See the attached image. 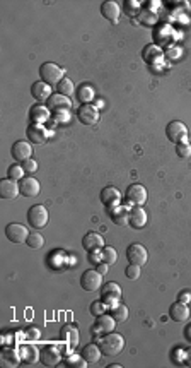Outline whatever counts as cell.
Listing matches in <instances>:
<instances>
[{
    "mask_svg": "<svg viewBox=\"0 0 191 368\" xmlns=\"http://www.w3.org/2000/svg\"><path fill=\"white\" fill-rule=\"evenodd\" d=\"M99 348H101L102 355L116 356L125 350V337L121 334H116V332L104 334L99 339Z\"/></svg>",
    "mask_w": 191,
    "mask_h": 368,
    "instance_id": "6da1fadb",
    "label": "cell"
},
{
    "mask_svg": "<svg viewBox=\"0 0 191 368\" xmlns=\"http://www.w3.org/2000/svg\"><path fill=\"white\" fill-rule=\"evenodd\" d=\"M40 76H41L43 82H46V84H50V86H57L58 82L63 79L65 72H63V68L58 67L57 63L46 62L40 67Z\"/></svg>",
    "mask_w": 191,
    "mask_h": 368,
    "instance_id": "7a4b0ae2",
    "label": "cell"
},
{
    "mask_svg": "<svg viewBox=\"0 0 191 368\" xmlns=\"http://www.w3.org/2000/svg\"><path fill=\"white\" fill-rule=\"evenodd\" d=\"M48 221H50V214L45 205L36 204L28 211V223L34 229H43L48 224Z\"/></svg>",
    "mask_w": 191,
    "mask_h": 368,
    "instance_id": "3957f363",
    "label": "cell"
},
{
    "mask_svg": "<svg viewBox=\"0 0 191 368\" xmlns=\"http://www.w3.org/2000/svg\"><path fill=\"white\" fill-rule=\"evenodd\" d=\"M166 134H168V139L171 142H174V144L186 142V139H188V127H186L183 122L173 120L166 127Z\"/></svg>",
    "mask_w": 191,
    "mask_h": 368,
    "instance_id": "277c9868",
    "label": "cell"
},
{
    "mask_svg": "<svg viewBox=\"0 0 191 368\" xmlns=\"http://www.w3.org/2000/svg\"><path fill=\"white\" fill-rule=\"evenodd\" d=\"M80 286L86 291H97V289L102 288V274L97 272L96 269H87L80 276Z\"/></svg>",
    "mask_w": 191,
    "mask_h": 368,
    "instance_id": "5b68a950",
    "label": "cell"
},
{
    "mask_svg": "<svg viewBox=\"0 0 191 368\" xmlns=\"http://www.w3.org/2000/svg\"><path fill=\"white\" fill-rule=\"evenodd\" d=\"M126 259H128L130 264H135V266H145L147 261H149V254H147V248L140 243H131L128 248H126Z\"/></svg>",
    "mask_w": 191,
    "mask_h": 368,
    "instance_id": "8992f818",
    "label": "cell"
},
{
    "mask_svg": "<svg viewBox=\"0 0 191 368\" xmlns=\"http://www.w3.org/2000/svg\"><path fill=\"white\" fill-rule=\"evenodd\" d=\"M125 197L128 200V204H131L135 208V205H144L147 202V190L144 185L140 183H133V185H128V189H126L125 192Z\"/></svg>",
    "mask_w": 191,
    "mask_h": 368,
    "instance_id": "52a82bcc",
    "label": "cell"
},
{
    "mask_svg": "<svg viewBox=\"0 0 191 368\" xmlns=\"http://www.w3.org/2000/svg\"><path fill=\"white\" fill-rule=\"evenodd\" d=\"M6 237L9 242H12V243H26L29 232L26 226H22V224L11 223V224H7V228H6Z\"/></svg>",
    "mask_w": 191,
    "mask_h": 368,
    "instance_id": "ba28073f",
    "label": "cell"
},
{
    "mask_svg": "<svg viewBox=\"0 0 191 368\" xmlns=\"http://www.w3.org/2000/svg\"><path fill=\"white\" fill-rule=\"evenodd\" d=\"M77 117H79V122L84 125H94L99 122V110L94 105H82L77 111Z\"/></svg>",
    "mask_w": 191,
    "mask_h": 368,
    "instance_id": "9c48e42d",
    "label": "cell"
},
{
    "mask_svg": "<svg viewBox=\"0 0 191 368\" xmlns=\"http://www.w3.org/2000/svg\"><path fill=\"white\" fill-rule=\"evenodd\" d=\"M48 108L55 113H68V110L72 108V101L68 100V96L51 95L50 100H48Z\"/></svg>",
    "mask_w": 191,
    "mask_h": 368,
    "instance_id": "30bf717a",
    "label": "cell"
},
{
    "mask_svg": "<svg viewBox=\"0 0 191 368\" xmlns=\"http://www.w3.org/2000/svg\"><path fill=\"white\" fill-rule=\"evenodd\" d=\"M11 153H12V158H14V159L24 163V161L31 159L33 147H31V144H29V142H26V141H17L16 144L12 146Z\"/></svg>",
    "mask_w": 191,
    "mask_h": 368,
    "instance_id": "8fae6325",
    "label": "cell"
},
{
    "mask_svg": "<svg viewBox=\"0 0 191 368\" xmlns=\"http://www.w3.org/2000/svg\"><path fill=\"white\" fill-rule=\"evenodd\" d=\"M101 294H102V302L111 307L121 298V288L116 283H107L102 286Z\"/></svg>",
    "mask_w": 191,
    "mask_h": 368,
    "instance_id": "7c38bea8",
    "label": "cell"
},
{
    "mask_svg": "<svg viewBox=\"0 0 191 368\" xmlns=\"http://www.w3.org/2000/svg\"><path fill=\"white\" fill-rule=\"evenodd\" d=\"M19 194H21V187L17 185L16 180L6 178L0 181V195H2V199L14 200V199H17Z\"/></svg>",
    "mask_w": 191,
    "mask_h": 368,
    "instance_id": "4fadbf2b",
    "label": "cell"
},
{
    "mask_svg": "<svg viewBox=\"0 0 191 368\" xmlns=\"http://www.w3.org/2000/svg\"><path fill=\"white\" fill-rule=\"evenodd\" d=\"M169 315H171V318H173L174 322L184 324V322L189 320V308H188V305H186V303L178 300L176 303H173V305H171Z\"/></svg>",
    "mask_w": 191,
    "mask_h": 368,
    "instance_id": "5bb4252c",
    "label": "cell"
},
{
    "mask_svg": "<svg viewBox=\"0 0 191 368\" xmlns=\"http://www.w3.org/2000/svg\"><path fill=\"white\" fill-rule=\"evenodd\" d=\"M19 187H21V194L24 195V197H29V199L36 197L41 190L40 181H38L36 178H33V176H26V178H22L21 183H19Z\"/></svg>",
    "mask_w": 191,
    "mask_h": 368,
    "instance_id": "9a60e30c",
    "label": "cell"
},
{
    "mask_svg": "<svg viewBox=\"0 0 191 368\" xmlns=\"http://www.w3.org/2000/svg\"><path fill=\"white\" fill-rule=\"evenodd\" d=\"M60 358H62L60 351H58L55 346L48 344L41 350V363L45 366H50V368L57 366L58 363H60Z\"/></svg>",
    "mask_w": 191,
    "mask_h": 368,
    "instance_id": "2e32d148",
    "label": "cell"
},
{
    "mask_svg": "<svg viewBox=\"0 0 191 368\" xmlns=\"http://www.w3.org/2000/svg\"><path fill=\"white\" fill-rule=\"evenodd\" d=\"M116 322L115 318H113L111 315H99L97 317V320H96V326H94V334H110V332H113V329H115L116 326Z\"/></svg>",
    "mask_w": 191,
    "mask_h": 368,
    "instance_id": "e0dca14e",
    "label": "cell"
},
{
    "mask_svg": "<svg viewBox=\"0 0 191 368\" xmlns=\"http://www.w3.org/2000/svg\"><path fill=\"white\" fill-rule=\"evenodd\" d=\"M128 224L133 229H142L147 224V213L140 208V205H135L133 209H130Z\"/></svg>",
    "mask_w": 191,
    "mask_h": 368,
    "instance_id": "ac0fdd59",
    "label": "cell"
},
{
    "mask_svg": "<svg viewBox=\"0 0 191 368\" xmlns=\"http://www.w3.org/2000/svg\"><path fill=\"white\" fill-rule=\"evenodd\" d=\"M26 134L29 137V142H33V144H41L43 146L48 139V130L43 125H38V124L28 127Z\"/></svg>",
    "mask_w": 191,
    "mask_h": 368,
    "instance_id": "d6986e66",
    "label": "cell"
},
{
    "mask_svg": "<svg viewBox=\"0 0 191 368\" xmlns=\"http://www.w3.org/2000/svg\"><path fill=\"white\" fill-rule=\"evenodd\" d=\"M31 95L36 101H46L51 96V86L43 81H36L31 86Z\"/></svg>",
    "mask_w": 191,
    "mask_h": 368,
    "instance_id": "ffe728a7",
    "label": "cell"
},
{
    "mask_svg": "<svg viewBox=\"0 0 191 368\" xmlns=\"http://www.w3.org/2000/svg\"><path fill=\"white\" fill-rule=\"evenodd\" d=\"M101 14H102V17L107 19V21L118 22L120 14H121V9H120V6H118L116 2H111V0H107V2H102Z\"/></svg>",
    "mask_w": 191,
    "mask_h": 368,
    "instance_id": "44dd1931",
    "label": "cell"
},
{
    "mask_svg": "<svg viewBox=\"0 0 191 368\" xmlns=\"http://www.w3.org/2000/svg\"><path fill=\"white\" fill-rule=\"evenodd\" d=\"M120 199H121V194L115 187H104L101 190V202L104 205H107V208H115V205H118Z\"/></svg>",
    "mask_w": 191,
    "mask_h": 368,
    "instance_id": "7402d4cb",
    "label": "cell"
},
{
    "mask_svg": "<svg viewBox=\"0 0 191 368\" xmlns=\"http://www.w3.org/2000/svg\"><path fill=\"white\" fill-rule=\"evenodd\" d=\"M110 216L113 219V223L118 224V226H126L128 224V214L130 211L123 208V205H115V208H110Z\"/></svg>",
    "mask_w": 191,
    "mask_h": 368,
    "instance_id": "603a6c76",
    "label": "cell"
},
{
    "mask_svg": "<svg viewBox=\"0 0 191 368\" xmlns=\"http://www.w3.org/2000/svg\"><path fill=\"white\" fill-rule=\"evenodd\" d=\"M82 245H84V248L87 250V252H96L97 248L104 247V240H102L101 235L91 232V233L86 235L84 240H82Z\"/></svg>",
    "mask_w": 191,
    "mask_h": 368,
    "instance_id": "cb8c5ba5",
    "label": "cell"
},
{
    "mask_svg": "<svg viewBox=\"0 0 191 368\" xmlns=\"http://www.w3.org/2000/svg\"><path fill=\"white\" fill-rule=\"evenodd\" d=\"M80 355L89 365H96V363L101 360L102 351H101L99 344H87V346H84V350H82Z\"/></svg>",
    "mask_w": 191,
    "mask_h": 368,
    "instance_id": "d4e9b609",
    "label": "cell"
},
{
    "mask_svg": "<svg viewBox=\"0 0 191 368\" xmlns=\"http://www.w3.org/2000/svg\"><path fill=\"white\" fill-rule=\"evenodd\" d=\"M62 339L67 342V344H70L72 348L77 346V342H79V331H77L75 326H72V324H67V326L62 327Z\"/></svg>",
    "mask_w": 191,
    "mask_h": 368,
    "instance_id": "484cf974",
    "label": "cell"
},
{
    "mask_svg": "<svg viewBox=\"0 0 191 368\" xmlns=\"http://www.w3.org/2000/svg\"><path fill=\"white\" fill-rule=\"evenodd\" d=\"M164 58V53L162 50H160L159 47H155V45H149V47H145V50H144V60L147 63H159L160 60Z\"/></svg>",
    "mask_w": 191,
    "mask_h": 368,
    "instance_id": "4316f807",
    "label": "cell"
},
{
    "mask_svg": "<svg viewBox=\"0 0 191 368\" xmlns=\"http://www.w3.org/2000/svg\"><path fill=\"white\" fill-rule=\"evenodd\" d=\"M29 115H31V119H33L34 124L41 125L43 122H46L48 117H50V110L45 108L43 105H34L31 108V111H29Z\"/></svg>",
    "mask_w": 191,
    "mask_h": 368,
    "instance_id": "83f0119b",
    "label": "cell"
},
{
    "mask_svg": "<svg viewBox=\"0 0 191 368\" xmlns=\"http://www.w3.org/2000/svg\"><path fill=\"white\" fill-rule=\"evenodd\" d=\"M110 315L115 318L116 322H125L128 318V307L126 305H113L110 308Z\"/></svg>",
    "mask_w": 191,
    "mask_h": 368,
    "instance_id": "f1b7e54d",
    "label": "cell"
},
{
    "mask_svg": "<svg viewBox=\"0 0 191 368\" xmlns=\"http://www.w3.org/2000/svg\"><path fill=\"white\" fill-rule=\"evenodd\" d=\"M2 363L6 366H16L19 365V355L11 348H6V350L2 351Z\"/></svg>",
    "mask_w": 191,
    "mask_h": 368,
    "instance_id": "f546056e",
    "label": "cell"
},
{
    "mask_svg": "<svg viewBox=\"0 0 191 368\" xmlns=\"http://www.w3.org/2000/svg\"><path fill=\"white\" fill-rule=\"evenodd\" d=\"M94 89H92V86L89 84H82L79 87V93H77V96H79V100L84 103V105H89V101L94 100Z\"/></svg>",
    "mask_w": 191,
    "mask_h": 368,
    "instance_id": "4dcf8cb0",
    "label": "cell"
},
{
    "mask_svg": "<svg viewBox=\"0 0 191 368\" xmlns=\"http://www.w3.org/2000/svg\"><path fill=\"white\" fill-rule=\"evenodd\" d=\"M28 247L33 250H40L43 245H45V237L41 233H29V237L26 240Z\"/></svg>",
    "mask_w": 191,
    "mask_h": 368,
    "instance_id": "1f68e13d",
    "label": "cell"
},
{
    "mask_svg": "<svg viewBox=\"0 0 191 368\" xmlns=\"http://www.w3.org/2000/svg\"><path fill=\"white\" fill-rule=\"evenodd\" d=\"M57 91H58V95L70 96L72 93L75 91V87H73V82L68 79V77H63V79L57 84Z\"/></svg>",
    "mask_w": 191,
    "mask_h": 368,
    "instance_id": "d6a6232c",
    "label": "cell"
},
{
    "mask_svg": "<svg viewBox=\"0 0 191 368\" xmlns=\"http://www.w3.org/2000/svg\"><path fill=\"white\" fill-rule=\"evenodd\" d=\"M101 259H102V262L107 264V266H113V264H116V261H118V254H116V250L113 247H104L102 248Z\"/></svg>",
    "mask_w": 191,
    "mask_h": 368,
    "instance_id": "836d02e7",
    "label": "cell"
},
{
    "mask_svg": "<svg viewBox=\"0 0 191 368\" xmlns=\"http://www.w3.org/2000/svg\"><path fill=\"white\" fill-rule=\"evenodd\" d=\"M176 154H178L179 158H183V159L189 158V156H191V144H189V142L186 141V142H179V144H176Z\"/></svg>",
    "mask_w": 191,
    "mask_h": 368,
    "instance_id": "e575fe53",
    "label": "cell"
},
{
    "mask_svg": "<svg viewBox=\"0 0 191 368\" xmlns=\"http://www.w3.org/2000/svg\"><path fill=\"white\" fill-rule=\"evenodd\" d=\"M9 178L11 180H21L22 176H24V173H26V171H24V168H22V165H12L11 168H9Z\"/></svg>",
    "mask_w": 191,
    "mask_h": 368,
    "instance_id": "d590c367",
    "label": "cell"
},
{
    "mask_svg": "<svg viewBox=\"0 0 191 368\" xmlns=\"http://www.w3.org/2000/svg\"><path fill=\"white\" fill-rule=\"evenodd\" d=\"M67 365L68 366H77V368H84L86 365H89V363H87L84 358H82V355L79 356V355H70L67 358Z\"/></svg>",
    "mask_w": 191,
    "mask_h": 368,
    "instance_id": "8d00e7d4",
    "label": "cell"
},
{
    "mask_svg": "<svg viewBox=\"0 0 191 368\" xmlns=\"http://www.w3.org/2000/svg\"><path fill=\"white\" fill-rule=\"evenodd\" d=\"M125 274L130 281H135V279L140 278V266H135V264H130L128 267L125 269Z\"/></svg>",
    "mask_w": 191,
    "mask_h": 368,
    "instance_id": "74e56055",
    "label": "cell"
},
{
    "mask_svg": "<svg viewBox=\"0 0 191 368\" xmlns=\"http://www.w3.org/2000/svg\"><path fill=\"white\" fill-rule=\"evenodd\" d=\"M22 355H24V360L29 361V363H34V361L38 360V356H36V348H33V346L24 348V350H22Z\"/></svg>",
    "mask_w": 191,
    "mask_h": 368,
    "instance_id": "f35d334b",
    "label": "cell"
},
{
    "mask_svg": "<svg viewBox=\"0 0 191 368\" xmlns=\"http://www.w3.org/2000/svg\"><path fill=\"white\" fill-rule=\"evenodd\" d=\"M106 312V307H104V302H94L91 305V313L94 317H99V315H102V313Z\"/></svg>",
    "mask_w": 191,
    "mask_h": 368,
    "instance_id": "ab89813d",
    "label": "cell"
},
{
    "mask_svg": "<svg viewBox=\"0 0 191 368\" xmlns=\"http://www.w3.org/2000/svg\"><path fill=\"white\" fill-rule=\"evenodd\" d=\"M26 336H28V339L38 341V339H40V336H41V332H40V329H38V327H28L26 329Z\"/></svg>",
    "mask_w": 191,
    "mask_h": 368,
    "instance_id": "60d3db41",
    "label": "cell"
},
{
    "mask_svg": "<svg viewBox=\"0 0 191 368\" xmlns=\"http://www.w3.org/2000/svg\"><path fill=\"white\" fill-rule=\"evenodd\" d=\"M22 168L26 173H34V171L38 170V163L34 159H28V161H24L22 163Z\"/></svg>",
    "mask_w": 191,
    "mask_h": 368,
    "instance_id": "b9f144b4",
    "label": "cell"
},
{
    "mask_svg": "<svg viewBox=\"0 0 191 368\" xmlns=\"http://www.w3.org/2000/svg\"><path fill=\"white\" fill-rule=\"evenodd\" d=\"M96 271H97V272H101L102 276H104V274L107 272V264H99V266H97Z\"/></svg>",
    "mask_w": 191,
    "mask_h": 368,
    "instance_id": "7bdbcfd3",
    "label": "cell"
},
{
    "mask_svg": "<svg viewBox=\"0 0 191 368\" xmlns=\"http://www.w3.org/2000/svg\"><path fill=\"white\" fill-rule=\"evenodd\" d=\"M191 300V294L189 293H183L181 294V298H179V302H183V303H188Z\"/></svg>",
    "mask_w": 191,
    "mask_h": 368,
    "instance_id": "ee69618b",
    "label": "cell"
}]
</instances>
